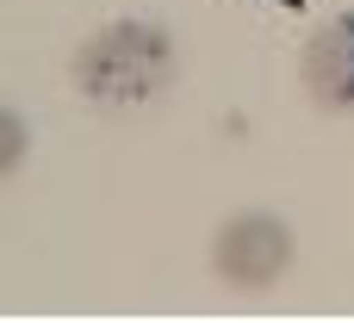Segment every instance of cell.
I'll return each mask as SVG.
<instances>
[{"label": "cell", "mask_w": 354, "mask_h": 323, "mask_svg": "<svg viewBox=\"0 0 354 323\" xmlns=\"http://www.w3.org/2000/svg\"><path fill=\"white\" fill-rule=\"evenodd\" d=\"M274 6H286V12H305V0H274Z\"/></svg>", "instance_id": "5"}, {"label": "cell", "mask_w": 354, "mask_h": 323, "mask_svg": "<svg viewBox=\"0 0 354 323\" xmlns=\"http://www.w3.org/2000/svg\"><path fill=\"white\" fill-rule=\"evenodd\" d=\"M305 87L324 112H354V12H336L305 44Z\"/></svg>", "instance_id": "3"}, {"label": "cell", "mask_w": 354, "mask_h": 323, "mask_svg": "<svg viewBox=\"0 0 354 323\" xmlns=\"http://www.w3.org/2000/svg\"><path fill=\"white\" fill-rule=\"evenodd\" d=\"M174 68H180L174 37L162 25H149V19H112V25H100L75 50V62H68L75 87L93 106H143V100H156L174 81Z\"/></svg>", "instance_id": "1"}, {"label": "cell", "mask_w": 354, "mask_h": 323, "mask_svg": "<svg viewBox=\"0 0 354 323\" xmlns=\"http://www.w3.org/2000/svg\"><path fill=\"white\" fill-rule=\"evenodd\" d=\"M212 268L224 286L236 293H268L286 268H292V230L274 212H236L218 237H212Z\"/></svg>", "instance_id": "2"}, {"label": "cell", "mask_w": 354, "mask_h": 323, "mask_svg": "<svg viewBox=\"0 0 354 323\" xmlns=\"http://www.w3.org/2000/svg\"><path fill=\"white\" fill-rule=\"evenodd\" d=\"M25 149H31V131H25V118L12 112V106H0V181L25 162Z\"/></svg>", "instance_id": "4"}]
</instances>
